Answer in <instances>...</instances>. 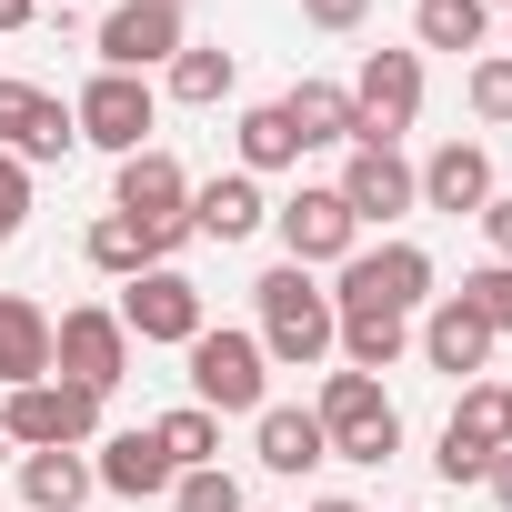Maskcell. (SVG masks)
<instances>
[{
    "mask_svg": "<svg viewBox=\"0 0 512 512\" xmlns=\"http://www.w3.org/2000/svg\"><path fill=\"white\" fill-rule=\"evenodd\" d=\"M251 292H262V362H292V372H312V362L342 342V322H332V292H312V272H302V262L262 272Z\"/></svg>",
    "mask_w": 512,
    "mask_h": 512,
    "instance_id": "6da1fadb",
    "label": "cell"
},
{
    "mask_svg": "<svg viewBox=\"0 0 512 512\" xmlns=\"http://www.w3.org/2000/svg\"><path fill=\"white\" fill-rule=\"evenodd\" d=\"M312 422L332 432L342 462H392V452H402V412H392V392H382L372 372H332L322 402H312Z\"/></svg>",
    "mask_w": 512,
    "mask_h": 512,
    "instance_id": "7a4b0ae2",
    "label": "cell"
},
{
    "mask_svg": "<svg viewBox=\"0 0 512 512\" xmlns=\"http://www.w3.org/2000/svg\"><path fill=\"white\" fill-rule=\"evenodd\" d=\"M101 432V392H81V382H21L11 392V412H0V442H31V452H81Z\"/></svg>",
    "mask_w": 512,
    "mask_h": 512,
    "instance_id": "3957f363",
    "label": "cell"
},
{
    "mask_svg": "<svg viewBox=\"0 0 512 512\" xmlns=\"http://www.w3.org/2000/svg\"><path fill=\"white\" fill-rule=\"evenodd\" d=\"M432 302V251H412V241H382V251H352L342 262V292H332V312H422Z\"/></svg>",
    "mask_w": 512,
    "mask_h": 512,
    "instance_id": "277c9868",
    "label": "cell"
},
{
    "mask_svg": "<svg viewBox=\"0 0 512 512\" xmlns=\"http://www.w3.org/2000/svg\"><path fill=\"white\" fill-rule=\"evenodd\" d=\"M111 211H121V221H141V231H151V251L191 241V181H181V161L141 141V151L121 161V201H111Z\"/></svg>",
    "mask_w": 512,
    "mask_h": 512,
    "instance_id": "5b68a950",
    "label": "cell"
},
{
    "mask_svg": "<svg viewBox=\"0 0 512 512\" xmlns=\"http://www.w3.org/2000/svg\"><path fill=\"white\" fill-rule=\"evenodd\" d=\"M121 332L131 342H201L211 322H201V282L191 272H171V262H151V272H131V292H121Z\"/></svg>",
    "mask_w": 512,
    "mask_h": 512,
    "instance_id": "8992f818",
    "label": "cell"
},
{
    "mask_svg": "<svg viewBox=\"0 0 512 512\" xmlns=\"http://www.w3.org/2000/svg\"><path fill=\"white\" fill-rule=\"evenodd\" d=\"M352 111H362V141L392 151V141L422 121V61H412V51H372L362 81H352ZM362 141H352V151H362Z\"/></svg>",
    "mask_w": 512,
    "mask_h": 512,
    "instance_id": "52a82bcc",
    "label": "cell"
},
{
    "mask_svg": "<svg viewBox=\"0 0 512 512\" xmlns=\"http://www.w3.org/2000/svg\"><path fill=\"white\" fill-rule=\"evenodd\" d=\"M51 372L81 382V392H111V382L131 372V332H121V312H61V322H51Z\"/></svg>",
    "mask_w": 512,
    "mask_h": 512,
    "instance_id": "ba28073f",
    "label": "cell"
},
{
    "mask_svg": "<svg viewBox=\"0 0 512 512\" xmlns=\"http://www.w3.org/2000/svg\"><path fill=\"white\" fill-rule=\"evenodd\" d=\"M191 392H201L211 422L221 412H262V342L251 332H201L191 342Z\"/></svg>",
    "mask_w": 512,
    "mask_h": 512,
    "instance_id": "9c48e42d",
    "label": "cell"
},
{
    "mask_svg": "<svg viewBox=\"0 0 512 512\" xmlns=\"http://www.w3.org/2000/svg\"><path fill=\"white\" fill-rule=\"evenodd\" d=\"M71 131L131 161V151H141V131H151V81H131V71H101V81L71 101Z\"/></svg>",
    "mask_w": 512,
    "mask_h": 512,
    "instance_id": "30bf717a",
    "label": "cell"
},
{
    "mask_svg": "<svg viewBox=\"0 0 512 512\" xmlns=\"http://www.w3.org/2000/svg\"><path fill=\"white\" fill-rule=\"evenodd\" d=\"M272 221H282V251H292L302 272H312V262H352V241H362V221H352L342 191H292Z\"/></svg>",
    "mask_w": 512,
    "mask_h": 512,
    "instance_id": "8fae6325",
    "label": "cell"
},
{
    "mask_svg": "<svg viewBox=\"0 0 512 512\" xmlns=\"http://www.w3.org/2000/svg\"><path fill=\"white\" fill-rule=\"evenodd\" d=\"M181 51V0H121V11L101 21V71H151V61H171Z\"/></svg>",
    "mask_w": 512,
    "mask_h": 512,
    "instance_id": "7c38bea8",
    "label": "cell"
},
{
    "mask_svg": "<svg viewBox=\"0 0 512 512\" xmlns=\"http://www.w3.org/2000/svg\"><path fill=\"white\" fill-rule=\"evenodd\" d=\"M502 452H512V412H502V392H462V412L442 422V482H482Z\"/></svg>",
    "mask_w": 512,
    "mask_h": 512,
    "instance_id": "4fadbf2b",
    "label": "cell"
},
{
    "mask_svg": "<svg viewBox=\"0 0 512 512\" xmlns=\"http://www.w3.org/2000/svg\"><path fill=\"white\" fill-rule=\"evenodd\" d=\"M81 131H71V101L31 91V81H0V151L11 161H61Z\"/></svg>",
    "mask_w": 512,
    "mask_h": 512,
    "instance_id": "5bb4252c",
    "label": "cell"
},
{
    "mask_svg": "<svg viewBox=\"0 0 512 512\" xmlns=\"http://www.w3.org/2000/svg\"><path fill=\"white\" fill-rule=\"evenodd\" d=\"M332 191L352 201V221H402V211L422 201V181H412V161H402V151H382V141H362V151H352V171H342Z\"/></svg>",
    "mask_w": 512,
    "mask_h": 512,
    "instance_id": "9a60e30c",
    "label": "cell"
},
{
    "mask_svg": "<svg viewBox=\"0 0 512 512\" xmlns=\"http://www.w3.org/2000/svg\"><path fill=\"white\" fill-rule=\"evenodd\" d=\"M91 482H101V492H121V502H151V492H171L181 472H171L161 432H111V442H101V462H91Z\"/></svg>",
    "mask_w": 512,
    "mask_h": 512,
    "instance_id": "2e32d148",
    "label": "cell"
},
{
    "mask_svg": "<svg viewBox=\"0 0 512 512\" xmlns=\"http://www.w3.org/2000/svg\"><path fill=\"white\" fill-rule=\"evenodd\" d=\"M262 221H272V201H262V181H251V171H221V181L191 191V231H201V241H251Z\"/></svg>",
    "mask_w": 512,
    "mask_h": 512,
    "instance_id": "e0dca14e",
    "label": "cell"
},
{
    "mask_svg": "<svg viewBox=\"0 0 512 512\" xmlns=\"http://www.w3.org/2000/svg\"><path fill=\"white\" fill-rule=\"evenodd\" d=\"M412 181H422L432 211H482V201H492V151H482V141H442Z\"/></svg>",
    "mask_w": 512,
    "mask_h": 512,
    "instance_id": "ac0fdd59",
    "label": "cell"
},
{
    "mask_svg": "<svg viewBox=\"0 0 512 512\" xmlns=\"http://www.w3.org/2000/svg\"><path fill=\"white\" fill-rule=\"evenodd\" d=\"M0 382H51V312L21 292H0Z\"/></svg>",
    "mask_w": 512,
    "mask_h": 512,
    "instance_id": "d6986e66",
    "label": "cell"
},
{
    "mask_svg": "<svg viewBox=\"0 0 512 512\" xmlns=\"http://www.w3.org/2000/svg\"><path fill=\"white\" fill-rule=\"evenodd\" d=\"M251 422H262V472H312V462H332V432H322L312 412H292V402H262Z\"/></svg>",
    "mask_w": 512,
    "mask_h": 512,
    "instance_id": "ffe728a7",
    "label": "cell"
},
{
    "mask_svg": "<svg viewBox=\"0 0 512 512\" xmlns=\"http://www.w3.org/2000/svg\"><path fill=\"white\" fill-rule=\"evenodd\" d=\"M282 121L302 131V151H312V141H362V111H352L342 81H302V91L282 101Z\"/></svg>",
    "mask_w": 512,
    "mask_h": 512,
    "instance_id": "44dd1931",
    "label": "cell"
},
{
    "mask_svg": "<svg viewBox=\"0 0 512 512\" xmlns=\"http://www.w3.org/2000/svg\"><path fill=\"white\" fill-rule=\"evenodd\" d=\"M422 362L462 382V372H482V362H492V332H482V322H472L462 302H442V312L422 322Z\"/></svg>",
    "mask_w": 512,
    "mask_h": 512,
    "instance_id": "7402d4cb",
    "label": "cell"
},
{
    "mask_svg": "<svg viewBox=\"0 0 512 512\" xmlns=\"http://www.w3.org/2000/svg\"><path fill=\"white\" fill-rule=\"evenodd\" d=\"M332 322H342L352 372H392V362L412 352V322H402V312H332Z\"/></svg>",
    "mask_w": 512,
    "mask_h": 512,
    "instance_id": "603a6c76",
    "label": "cell"
},
{
    "mask_svg": "<svg viewBox=\"0 0 512 512\" xmlns=\"http://www.w3.org/2000/svg\"><path fill=\"white\" fill-rule=\"evenodd\" d=\"M21 492H31V512H81L91 502V462L81 452H31L21 462Z\"/></svg>",
    "mask_w": 512,
    "mask_h": 512,
    "instance_id": "cb8c5ba5",
    "label": "cell"
},
{
    "mask_svg": "<svg viewBox=\"0 0 512 512\" xmlns=\"http://www.w3.org/2000/svg\"><path fill=\"white\" fill-rule=\"evenodd\" d=\"M151 432H161V452H171V472H211V462H221V422H211L201 402H181V412H161Z\"/></svg>",
    "mask_w": 512,
    "mask_h": 512,
    "instance_id": "d4e9b609",
    "label": "cell"
},
{
    "mask_svg": "<svg viewBox=\"0 0 512 512\" xmlns=\"http://www.w3.org/2000/svg\"><path fill=\"white\" fill-rule=\"evenodd\" d=\"M282 161H302V131L282 121V101L241 111V171H282Z\"/></svg>",
    "mask_w": 512,
    "mask_h": 512,
    "instance_id": "484cf974",
    "label": "cell"
},
{
    "mask_svg": "<svg viewBox=\"0 0 512 512\" xmlns=\"http://www.w3.org/2000/svg\"><path fill=\"white\" fill-rule=\"evenodd\" d=\"M482 0H422L412 11V31H422V51H482Z\"/></svg>",
    "mask_w": 512,
    "mask_h": 512,
    "instance_id": "4316f807",
    "label": "cell"
},
{
    "mask_svg": "<svg viewBox=\"0 0 512 512\" xmlns=\"http://www.w3.org/2000/svg\"><path fill=\"white\" fill-rule=\"evenodd\" d=\"M221 91H231V51H201V41H181V51H171V101L211 111Z\"/></svg>",
    "mask_w": 512,
    "mask_h": 512,
    "instance_id": "83f0119b",
    "label": "cell"
},
{
    "mask_svg": "<svg viewBox=\"0 0 512 512\" xmlns=\"http://www.w3.org/2000/svg\"><path fill=\"white\" fill-rule=\"evenodd\" d=\"M91 262L131 282V272H151V262H161V251H151V231H141V221H121V211H111V221H91Z\"/></svg>",
    "mask_w": 512,
    "mask_h": 512,
    "instance_id": "f1b7e54d",
    "label": "cell"
},
{
    "mask_svg": "<svg viewBox=\"0 0 512 512\" xmlns=\"http://www.w3.org/2000/svg\"><path fill=\"white\" fill-rule=\"evenodd\" d=\"M452 302H462V312H472L482 332H512V262H492V272H472V282H462Z\"/></svg>",
    "mask_w": 512,
    "mask_h": 512,
    "instance_id": "f546056e",
    "label": "cell"
},
{
    "mask_svg": "<svg viewBox=\"0 0 512 512\" xmlns=\"http://www.w3.org/2000/svg\"><path fill=\"white\" fill-rule=\"evenodd\" d=\"M171 502H181V512H241V482L211 462V472H181V482H171Z\"/></svg>",
    "mask_w": 512,
    "mask_h": 512,
    "instance_id": "4dcf8cb0",
    "label": "cell"
},
{
    "mask_svg": "<svg viewBox=\"0 0 512 512\" xmlns=\"http://www.w3.org/2000/svg\"><path fill=\"white\" fill-rule=\"evenodd\" d=\"M472 111H482V121H512V51L472 61Z\"/></svg>",
    "mask_w": 512,
    "mask_h": 512,
    "instance_id": "1f68e13d",
    "label": "cell"
},
{
    "mask_svg": "<svg viewBox=\"0 0 512 512\" xmlns=\"http://www.w3.org/2000/svg\"><path fill=\"white\" fill-rule=\"evenodd\" d=\"M31 221V161H11V151H0V241H11Z\"/></svg>",
    "mask_w": 512,
    "mask_h": 512,
    "instance_id": "d6a6232c",
    "label": "cell"
},
{
    "mask_svg": "<svg viewBox=\"0 0 512 512\" xmlns=\"http://www.w3.org/2000/svg\"><path fill=\"white\" fill-rule=\"evenodd\" d=\"M302 11H312V31H352V21L372 11V0H302Z\"/></svg>",
    "mask_w": 512,
    "mask_h": 512,
    "instance_id": "836d02e7",
    "label": "cell"
},
{
    "mask_svg": "<svg viewBox=\"0 0 512 512\" xmlns=\"http://www.w3.org/2000/svg\"><path fill=\"white\" fill-rule=\"evenodd\" d=\"M482 231H492V251L512 262V201H482Z\"/></svg>",
    "mask_w": 512,
    "mask_h": 512,
    "instance_id": "e575fe53",
    "label": "cell"
},
{
    "mask_svg": "<svg viewBox=\"0 0 512 512\" xmlns=\"http://www.w3.org/2000/svg\"><path fill=\"white\" fill-rule=\"evenodd\" d=\"M482 482H492V502H502V512H512V452H502V462H492V472H482Z\"/></svg>",
    "mask_w": 512,
    "mask_h": 512,
    "instance_id": "d590c367",
    "label": "cell"
},
{
    "mask_svg": "<svg viewBox=\"0 0 512 512\" xmlns=\"http://www.w3.org/2000/svg\"><path fill=\"white\" fill-rule=\"evenodd\" d=\"M31 21V0H0V31H21Z\"/></svg>",
    "mask_w": 512,
    "mask_h": 512,
    "instance_id": "8d00e7d4",
    "label": "cell"
},
{
    "mask_svg": "<svg viewBox=\"0 0 512 512\" xmlns=\"http://www.w3.org/2000/svg\"><path fill=\"white\" fill-rule=\"evenodd\" d=\"M312 512H362V502H312Z\"/></svg>",
    "mask_w": 512,
    "mask_h": 512,
    "instance_id": "74e56055",
    "label": "cell"
},
{
    "mask_svg": "<svg viewBox=\"0 0 512 512\" xmlns=\"http://www.w3.org/2000/svg\"><path fill=\"white\" fill-rule=\"evenodd\" d=\"M0 462H11V442H0Z\"/></svg>",
    "mask_w": 512,
    "mask_h": 512,
    "instance_id": "f35d334b",
    "label": "cell"
},
{
    "mask_svg": "<svg viewBox=\"0 0 512 512\" xmlns=\"http://www.w3.org/2000/svg\"><path fill=\"white\" fill-rule=\"evenodd\" d=\"M502 412H512V392H502Z\"/></svg>",
    "mask_w": 512,
    "mask_h": 512,
    "instance_id": "ab89813d",
    "label": "cell"
},
{
    "mask_svg": "<svg viewBox=\"0 0 512 512\" xmlns=\"http://www.w3.org/2000/svg\"><path fill=\"white\" fill-rule=\"evenodd\" d=\"M482 11H492V0H482Z\"/></svg>",
    "mask_w": 512,
    "mask_h": 512,
    "instance_id": "60d3db41",
    "label": "cell"
}]
</instances>
